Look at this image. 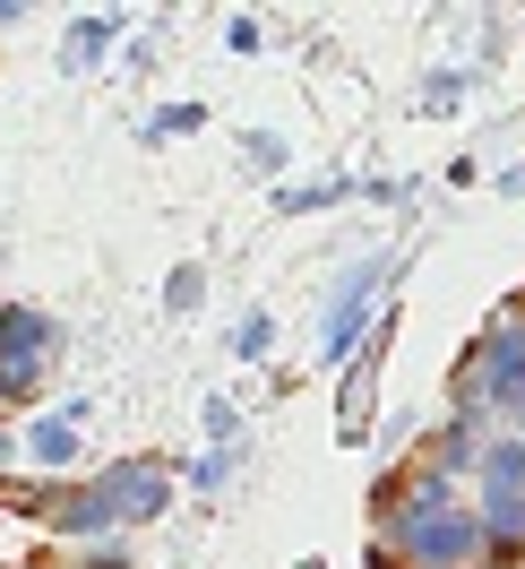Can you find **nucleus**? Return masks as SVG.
<instances>
[{
    "label": "nucleus",
    "instance_id": "1",
    "mask_svg": "<svg viewBox=\"0 0 525 569\" xmlns=\"http://www.w3.org/2000/svg\"><path fill=\"white\" fill-rule=\"evenodd\" d=\"M371 284H380V268H362V277H353L345 293L327 302V362H336V355L353 346V328H362V302H371Z\"/></svg>",
    "mask_w": 525,
    "mask_h": 569
},
{
    "label": "nucleus",
    "instance_id": "2",
    "mask_svg": "<svg viewBox=\"0 0 525 569\" xmlns=\"http://www.w3.org/2000/svg\"><path fill=\"white\" fill-rule=\"evenodd\" d=\"M27 449H36L43 466H70V458H78V423H70V415H52V423L27 431Z\"/></svg>",
    "mask_w": 525,
    "mask_h": 569
},
{
    "label": "nucleus",
    "instance_id": "3",
    "mask_svg": "<svg viewBox=\"0 0 525 569\" xmlns=\"http://www.w3.org/2000/svg\"><path fill=\"white\" fill-rule=\"evenodd\" d=\"M267 346H276V320H267V311H250V320L233 328V355H242V362H259Z\"/></svg>",
    "mask_w": 525,
    "mask_h": 569
},
{
    "label": "nucleus",
    "instance_id": "4",
    "mask_svg": "<svg viewBox=\"0 0 525 569\" xmlns=\"http://www.w3.org/2000/svg\"><path fill=\"white\" fill-rule=\"evenodd\" d=\"M104 43H112V18H87V27H70V70H87Z\"/></svg>",
    "mask_w": 525,
    "mask_h": 569
},
{
    "label": "nucleus",
    "instance_id": "5",
    "mask_svg": "<svg viewBox=\"0 0 525 569\" xmlns=\"http://www.w3.org/2000/svg\"><path fill=\"white\" fill-rule=\"evenodd\" d=\"M181 130H199V104H164L147 121V139H181Z\"/></svg>",
    "mask_w": 525,
    "mask_h": 569
},
{
    "label": "nucleus",
    "instance_id": "6",
    "mask_svg": "<svg viewBox=\"0 0 525 569\" xmlns=\"http://www.w3.org/2000/svg\"><path fill=\"white\" fill-rule=\"evenodd\" d=\"M164 302H173V311H190V302H199V268H181V277L164 284Z\"/></svg>",
    "mask_w": 525,
    "mask_h": 569
}]
</instances>
